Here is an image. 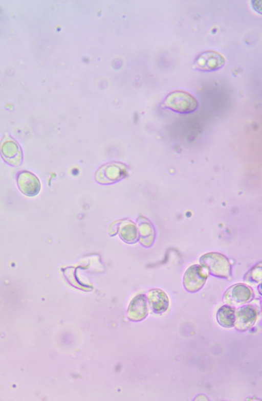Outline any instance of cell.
Listing matches in <instances>:
<instances>
[{
	"mask_svg": "<svg viewBox=\"0 0 262 401\" xmlns=\"http://www.w3.org/2000/svg\"><path fill=\"white\" fill-rule=\"evenodd\" d=\"M194 400H209V399L207 398V397L206 395H203V394H200V395H198Z\"/></svg>",
	"mask_w": 262,
	"mask_h": 401,
	"instance_id": "7c38bea8",
	"label": "cell"
},
{
	"mask_svg": "<svg viewBox=\"0 0 262 401\" xmlns=\"http://www.w3.org/2000/svg\"><path fill=\"white\" fill-rule=\"evenodd\" d=\"M246 280L254 282H258L261 279V266L257 265L253 267L247 273L246 276Z\"/></svg>",
	"mask_w": 262,
	"mask_h": 401,
	"instance_id": "8fae6325",
	"label": "cell"
},
{
	"mask_svg": "<svg viewBox=\"0 0 262 401\" xmlns=\"http://www.w3.org/2000/svg\"><path fill=\"white\" fill-rule=\"evenodd\" d=\"M163 106L177 113L188 114L197 109L198 102L189 93L182 90H176L166 96Z\"/></svg>",
	"mask_w": 262,
	"mask_h": 401,
	"instance_id": "6da1fadb",
	"label": "cell"
},
{
	"mask_svg": "<svg viewBox=\"0 0 262 401\" xmlns=\"http://www.w3.org/2000/svg\"><path fill=\"white\" fill-rule=\"evenodd\" d=\"M254 297L252 289L244 283L235 284L224 293L223 301L229 305L236 306L248 303Z\"/></svg>",
	"mask_w": 262,
	"mask_h": 401,
	"instance_id": "5b68a950",
	"label": "cell"
},
{
	"mask_svg": "<svg viewBox=\"0 0 262 401\" xmlns=\"http://www.w3.org/2000/svg\"><path fill=\"white\" fill-rule=\"evenodd\" d=\"M216 318L221 326L226 328H232L234 326L235 309L231 305H224L217 309Z\"/></svg>",
	"mask_w": 262,
	"mask_h": 401,
	"instance_id": "30bf717a",
	"label": "cell"
},
{
	"mask_svg": "<svg viewBox=\"0 0 262 401\" xmlns=\"http://www.w3.org/2000/svg\"><path fill=\"white\" fill-rule=\"evenodd\" d=\"M225 62V58L221 54L215 51L207 50L195 57L192 67L201 72H213L221 69Z\"/></svg>",
	"mask_w": 262,
	"mask_h": 401,
	"instance_id": "277c9868",
	"label": "cell"
},
{
	"mask_svg": "<svg viewBox=\"0 0 262 401\" xmlns=\"http://www.w3.org/2000/svg\"><path fill=\"white\" fill-rule=\"evenodd\" d=\"M16 183L20 191L29 197L37 195L41 189L40 182L38 177L27 170H21L17 173Z\"/></svg>",
	"mask_w": 262,
	"mask_h": 401,
	"instance_id": "52a82bcc",
	"label": "cell"
},
{
	"mask_svg": "<svg viewBox=\"0 0 262 401\" xmlns=\"http://www.w3.org/2000/svg\"><path fill=\"white\" fill-rule=\"evenodd\" d=\"M201 265L211 275L227 278L231 275V268L228 258L217 252L203 254L199 259Z\"/></svg>",
	"mask_w": 262,
	"mask_h": 401,
	"instance_id": "7a4b0ae2",
	"label": "cell"
},
{
	"mask_svg": "<svg viewBox=\"0 0 262 401\" xmlns=\"http://www.w3.org/2000/svg\"><path fill=\"white\" fill-rule=\"evenodd\" d=\"M257 318V311L252 304H246L235 310L234 327L241 332L248 330L255 324Z\"/></svg>",
	"mask_w": 262,
	"mask_h": 401,
	"instance_id": "ba28073f",
	"label": "cell"
},
{
	"mask_svg": "<svg viewBox=\"0 0 262 401\" xmlns=\"http://www.w3.org/2000/svg\"><path fill=\"white\" fill-rule=\"evenodd\" d=\"M148 299L150 307L155 313H164L169 308V298L166 293L161 289H152L149 292Z\"/></svg>",
	"mask_w": 262,
	"mask_h": 401,
	"instance_id": "9c48e42d",
	"label": "cell"
},
{
	"mask_svg": "<svg viewBox=\"0 0 262 401\" xmlns=\"http://www.w3.org/2000/svg\"><path fill=\"white\" fill-rule=\"evenodd\" d=\"M0 155L4 161L12 167H18L23 162L22 148L10 134L5 133L0 141Z\"/></svg>",
	"mask_w": 262,
	"mask_h": 401,
	"instance_id": "3957f363",
	"label": "cell"
},
{
	"mask_svg": "<svg viewBox=\"0 0 262 401\" xmlns=\"http://www.w3.org/2000/svg\"><path fill=\"white\" fill-rule=\"evenodd\" d=\"M207 276V271L201 265L194 264L190 266L184 275V288L190 293L200 291L204 285Z\"/></svg>",
	"mask_w": 262,
	"mask_h": 401,
	"instance_id": "8992f818",
	"label": "cell"
}]
</instances>
